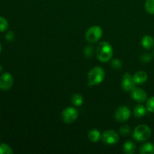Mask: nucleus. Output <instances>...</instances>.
<instances>
[{
    "instance_id": "17",
    "label": "nucleus",
    "mask_w": 154,
    "mask_h": 154,
    "mask_svg": "<svg viewBox=\"0 0 154 154\" xmlns=\"http://www.w3.org/2000/svg\"><path fill=\"white\" fill-rule=\"evenodd\" d=\"M71 102L75 106H81L84 102V98L79 93H74L71 97Z\"/></svg>"
},
{
    "instance_id": "24",
    "label": "nucleus",
    "mask_w": 154,
    "mask_h": 154,
    "mask_svg": "<svg viewBox=\"0 0 154 154\" xmlns=\"http://www.w3.org/2000/svg\"><path fill=\"white\" fill-rule=\"evenodd\" d=\"M93 48L92 46H88L84 50V54L87 57H91L93 54Z\"/></svg>"
},
{
    "instance_id": "15",
    "label": "nucleus",
    "mask_w": 154,
    "mask_h": 154,
    "mask_svg": "<svg viewBox=\"0 0 154 154\" xmlns=\"http://www.w3.org/2000/svg\"><path fill=\"white\" fill-rule=\"evenodd\" d=\"M147 108L142 105H138L134 108V115L137 118H141L145 116L147 113Z\"/></svg>"
},
{
    "instance_id": "20",
    "label": "nucleus",
    "mask_w": 154,
    "mask_h": 154,
    "mask_svg": "<svg viewBox=\"0 0 154 154\" xmlns=\"http://www.w3.org/2000/svg\"><path fill=\"white\" fill-rule=\"evenodd\" d=\"M120 133L123 136H127L131 133V129L128 125H123L120 127Z\"/></svg>"
},
{
    "instance_id": "22",
    "label": "nucleus",
    "mask_w": 154,
    "mask_h": 154,
    "mask_svg": "<svg viewBox=\"0 0 154 154\" xmlns=\"http://www.w3.org/2000/svg\"><path fill=\"white\" fill-rule=\"evenodd\" d=\"M146 106H147V111L151 113H154V96H152L150 99H148V100L147 101Z\"/></svg>"
},
{
    "instance_id": "1",
    "label": "nucleus",
    "mask_w": 154,
    "mask_h": 154,
    "mask_svg": "<svg viewBox=\"0 0 154 154\" xmlns=\"http://www.w3.org/2000/svg\"><path fill=\"white\" fill-rule=\"evenodd\" d=\"M114 49L108 42H102L96 48V56L98 60L102 63H108L112 59Z\"/></svg>"
},
{
    "instance_id": "11",
    "label": "nucleus",
    "mask_w": 154,
    "mask_h": 154,
    "mask_svg": "<svg viewBox=\"0 0 154 154\" xmlns=\"http://www.w3.org/2000/svg\"><path fill=\"white\" fill-rule=\"evenodd\" d=\"M132 77H133L134 81L136 84H144L148 78L147 74L144 71H138L136 73H135V75Z\"/></svg>"
},
{
    "instance_id": "3",
    "label": "nucleus",
    "mask_w": 154,
    "mask_h": 154,
    "mask_svg": "<svg viewBox=\"0 0 154 154\" xmlns=\"http://www.w3.org/2000/svg\"><path fill=\"white\" fill-rule=\"evenodd\" d=\"M150 135H151V129L148 126L144 124L138 125V126H136L132 133L134 139L139 142L147 141L150 138Z\"/></svg>"
},
{
    "instance_id": "6",
    "label": "nucleus",
    "mask_w": 154,
    "mask_h": 154,
    "mask_svg": "<svg viewBox=\"0 0 154 154\" xmlns=\"http://www.w3.org/2000/svg\"><path fill=\"white\" fill-rule=\"evenodd\" d=\"M102 140L105 144L108 145H114L117 144L120 141V136L118 133L112 129L106 130L102 133Z\"/></svg>"
},
{
    "instance_id": "13",
    "label": "nucleus",
    "mask_w": 154,
    "mask_h": 154,
    "mask_svg": "<svg viewBox=\"0 0 154 154\" xmlns=\"http://www.w3.org/2000/svg\"><path fill=\"white\" fill-rule=\"evenodd\" d=\"M141 154H154V144L150 142H146L141 147L139 150Z\"/></svg>"
},
{
    "instance_id": "29",
    "label": "nucleus",
    "mask_w": 154,
    "mask_h": 154,
    "mask_svg": "<svg viewBox=\"0 0 154 154\" xmlns=\"http://www.w3.org/2000/svg\"><path fill=\"white\" fill-rule=\"evenodd\" d=\"M153 54H154V53H153Z\"/></svg>"
},
{
    "instance_id": "7",
    "label": "nucleus",
    "mask_w": 154,
    "mask_h": 154,
    "mask_svg": "<svg viewBox=\"0 0 154 154\" xmlns=\"http://www.w3.org/2000/svg\"><path fill=\"white\" fill-rule=\"evenodd\" d=\"M131 111L127 106H120L116 110L114 113L115 119L119 122H126L130 118Z\"/></svg>"
},
{
    "instance_id": "18",
    "label": "nucleus",
    "mask_w": 154,
    "mask_h": 154,
    "mask_svg": "<svg viewBox=\"0 0 154 154\" xmlns=\"http://www.w3.org/2000/svg\"><path fill=\"white\" fill-rule=\"evenodd\" d=\"M13 153L11 147L6 144H0V154H11Z\"/></svg>"
},
{
    "instance_id": "19",
    "label": "nucleus",
    "mask_w": 154,
    "mask_h": 154,
    "mask_svg": "<svg viewBox=\"0 0 154 154\" xmlns=\"http://www.w3.org/2000/svg\"><path fill=\"white\" fill-rule=\"evenodd\" d=\"M145 9L147 13L154 14V0H147L145 2Z\"/></svg>"
},
{
    "instance_id": "26",
    "label": "nucleus",
    "mask_w": 154,
    "mask_h": 154,
    "mask_svg": "<svg viewBox=\"0 0 154 154\" xmlns=\"http://www.w3.org/2000/svg\"><path fill=\"white\" fill-rule=\"evenodd\" d=\"M151 59H152L151 55L149 54H143L141 57V60L142 62H144V63H148V62H150V60H151Z\"/></svg>"
},
{
    "instance_id": "23",
    "label": "nucleus",
    "mask_w": 154,
    "mask_h": 154,
    "mask_svg": "<svg viewBox=\"0 0 154 154\" xmlns=\"http://www.w3.org/2000/svg\"><path fill=\"white\" fill-rule=\"evenodd\" d=\"M111 66L115 69H120L122 67V63L119 59H114L111 61Z\"/></svg>"
},
{
    "instance_id": "16",
    "label": "nucleus",
    "mask_w": 154,
    "mask_h": 154,
    "mask_svg": "<svg viewBox=\"0 0 154 154\" xmlns=\"http://www.w3.org/2000/svg\"><path fill=\"white\" fill-rule=\"evenodd\" d=\"M101 133L98 129H93L90 130L88 133V138L92 142H98L101 139Z\"/></svg>"
},
{
    "instance_id": "9",
    "label": "nucleus",
    "mask_w": 154,
    "mask_h": 154,
    "mask_svg": "<svg viewBox=\"0 0 154 154\" xmlns=\"http://www.w3.org/2000/svg\"><path fill=\"white\" fill-rule=\"evenodd\" d=\"M136 84L135 83L133 77L129 73H126L123 75V80H122V87L123 90L126 92L132 91L135 87Z\"/></svg>"
},
{
    "instance_id": "2",
    "label": "nucleus",
    "mask_w": 154,
    "mask_h": 154,
    "mask_svg": "<svg viewBox=\"0 0 154 154\" xmlns=\"http://www.w3.org/2000/svg\"><path fill=\"white\" fill-rule=\"evenodd\" d=\"M105 72L100 66L93 68L88 73V85L95 86L101 84L105 79Z\"/></svg>"
},
{
    "instance_id": "21",
    "label": "nucleus",
    "mask_w": 154,
    "mask_h": 154,
    "mask_svg": "<svg viewBox=\"0 0 154 154\" xmlns=\"http://www.w3.org/2000/svg\"><path fill=\"white\" fill-rule=\"evenodd\" d=\"M8 28V22L3 17H0V32H5Z\"/></svg>"
},
{
    "instance_id": "4",
    "label": "nucleus",
    "mask_w": 154,
    "mask_h": 154,
    "mask_svg": "<svg viewBox=\"0 0 154 154\" xmlns=\"http://www.w3.org/2000/svg\"><path fill=\"white\" fill-rule=\"evenodd\" d=\"M103 30L99 26H93L87 29L86 32V39L90 43L93 44L100 40L102 37Z\"/></svg>"
},
{
    "instance_id": "12",
    "label": "nucleus",
    "mask_w": 154,
    "mask_h": 154,
    "mask_svg": "<svg viewBox=\"0 0 154 154\" xmlns=\"http://www.w3.org/2000/svg\"><path fill=\"white\" fill-rule=\"evenodd\" d=\"M135 143L132 142L130 140L125 141L123 146V153L126 154H133L135 151Z\"/></svg>"
},
{
    "instance_id": "5",
    "label": "nucleus",
    "mask_w": 154,
    "mask_h": 154,
    "mask_svg": "<svg viewBox=\"0 0 154 154\" xmlns=\"http://www.w3.org/2000/svg\"><path fill=\"white\" fill-rule=\"evenodd\" d=\"M62 120L66 123H72L78 119V112L76 108L73 107H68L65 108L61 114Z\"/></svg>"
},
{
    "instance_id": "8",
    "label": "nucleus",
    "mask_w": 154,
    "mask_h": 154,
    "mask_svg": "<svg viewBox=\"0 0 154 154\" xmlns=\"http://www.w3.org/2000/svg\"><path fill=\"white\" fill-rule=\"evenodd\" d=\"M13 76L8 72H5L0 76V90L4 91L10 90L13 86Z\"/></svg>"
},
{
    "instance_id": "14",
    "label": "nucleus",
    "mask_w": 154,
    "mask_h": 154,
    "mask_svg": "<svg viewBox=\"0 0 154 154\" xmlns=\"http://www.w3.org/2000/svg\"><path fill=\"white\" fill-rule=\"evenodd\" d=\"M141 45L145 49H151L154 46V39L150 35H145L141 40Z\"/></svg>"
},
{
    "instance_id": "10",
    "label": "nucleus",
    "mask_w": 154,
    "mask_h": 154,
    "mask_svg": "<svg viewBox=\"0 0 154 154\" xmlns=\"http://www.w3.org/2000/svg\"><path fill=\"white\" fill-rule=\"evenodd\" d=\"M131 96L135 101L138 102H144L147 100V94L143 89L135 87L131 91Z\"/></svg>"
},
{
    "instance_id": "27",
    "label": "nucleus",
    "mask_w": 154,
    "mask_h": 154,
    "mask_svg": "<svg viewBox=\"0 0 154 154\" xmlns=\"http://www.w3.org/2000/svg\"><path fill=\"white\" fill-rule=\"evenodd\" d=\"M2 51V45H1V42H0V53Z\"/></svg>"
},
{
    "instance_id": "25",
    "label": "nucleus",
    "mask_w": 154,
    "mask_h": 154,
    "mask_svg": "<svg viewBox=\"0 0 154 154\" xmlns=\"http://www.w3.org/2000/svg\"><path fill=\"white\" fill-rule=\"evenodd\" d=\"M5 38L8 42H13L15 38L14 33L12 31H8L5 35Z\"/></svg>"
},
{
    "instance_id": "28",
    "label": "nucleus",
    "mask_w": 154,
    "mask_h": 154,
    "mask_svg": "<svg viewBox=\"0 0 154 154\" xmlns=\"http://www.w3.org/2000/svg\"><path fill=\"white\" fill-rule=\"evenodd\" d=\"M2 66L0 65V72H2Z\"/></svg>"
}]
</instances>
